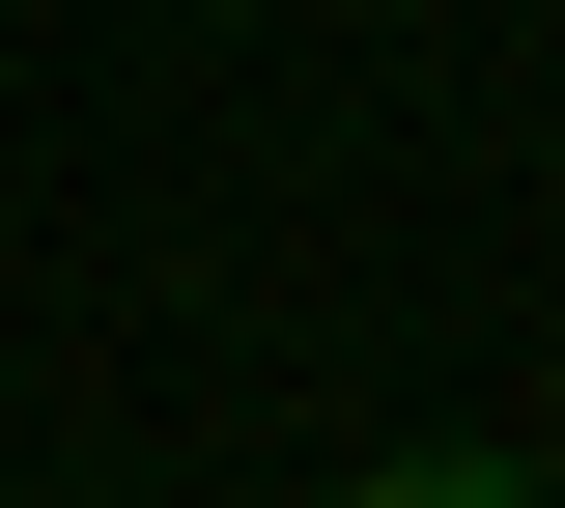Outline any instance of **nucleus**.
I'll use <instances>...</instances> for the list:
<instances>
[{"instance_id":"obj_1","label":"nucleus","mask_w":565,"mask_h":508,"mask_svg":"<svg viewBox=\"0 0 565 508\" xmlns=\"http://www.w3.org/2000/svg\"><path fill=\"white\" fill-rule=\"evenodd\" d=\"M340 508H565V480H537V452H367Z\"/></svg>"},{"instance_id":"obj_2","label":"nucleus","mask_w":565,"mask_h":508,"mask_svg":"<svg viewBox=\"0 0 565 508\" xmlns=\"http://www.w3.org/2000/svg\"><path fill=\"white\" fill-rule=\"evenodd\" d=\"M0 508H57V480H0Z\"/></svg>"}]
</instances>
